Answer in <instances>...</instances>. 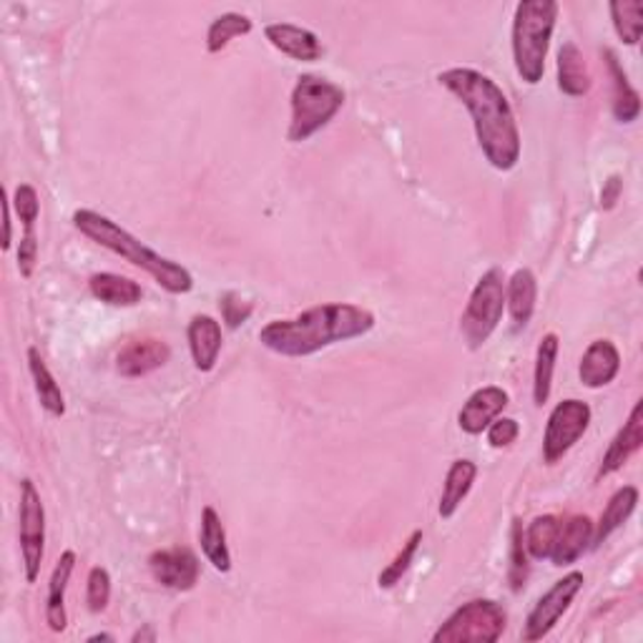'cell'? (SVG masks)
Masks as SVG:
<instances>
[{
  "instance_id": "8",
  "label": "cell",
  "mask_w": 643,
  "mask_h": 643,
  "mask_svg": "<svg viewBox=\"0 0 643 643\" xmlns=\"http://www.w3.org/2000/svg\"><path fill=\"white\" fill-rule=\"evenodd\" d=\"M19 538L26 581L36 583L46 553V508L33 480H21V511H19Z\"/></svg>"
},
{
  "instance_id": "16",
  "label": "cell",
  "mask_w": 643,
  "mask_h": 643,
  "mask_svg": "<svg viewBox=\"0 0 643 643\" xmlns=\"http://www.w3.org/2000/svg\"><path fill=\"white\" fill-rule=\"evenodd\" d=\"M618 370H621V353H618L614 342L611 340L591 342L579 365L581 385H586L588 390H600L611 385Z\"/></svg>"
},
{
  "instance_id": "9",
  "label": "cell",
  "mask_w": 643,
  "mask_h": 643,
  "mask_svg": "<svg viewBox=\"0 0 643 643\" xmlns=\"http://www.w3.org/2000/svg\"><path fill=\"white\" fill-rule=\"evenodd\" d=\"M591 425V407L583 400H563L548 415L546 436H543V461L556 465L563 461L575 442L586 436Z\"/></svg>"
},
{
  "instance_id": "19",
  "label": "cell",
  "mask_w": 643,
  "mask_h": 643,
  "mask_svg": "<svg viewBox=\"0 0 643 643\" xmlns=\"http://www.w3.org/2000/svg\"><path fill=\"white\" fill-rule=\"evenodd\" d=\"M73 568H76V553L73 550H63L51 573V581H48L46 623L56 633L66 631V626H69V616H66V588H69Z\"/></svg>"
},
{
  "instance_id": "15",
  "label": "cell",
  "mask_w": 643,
  "mask_h": 643,
  "mask_svg": "<svg viewBox=\"0 0 643 643\" xmlns=\"http://www.w3.org/2000/svg\"><path fill=\"white\" fill-rule=\"evenodd\" d=\"M641 445H643V400H639V403L633 405L629 420L623 422V428L616 432L611 445H608L604 461H600V467H598V480L608 478V475H614L616 471H621V467L631 461V455L639 453Z\"/></svg>"
},
{
  "instance_id": "23",
  "label": "cell",
  "mask_w": 643,
  "mask_h": 643,
  "mask_svg": "<svg viewBox=\"0 0 643 643\" xmlns=\"http://www.w3.org/2000/svg\"><path fill=\"white\" fill-rule=\"evenodd\" d=\"M536 299H538V282L528 266L515 270L511 282L505 284V305L511 309L515 330H523L531 322L533 312H536Z\"/></svg>"
},
{
  "instance_id": "22",
  "label": "cell",
  "mask_w": 643,
  "mask_h": 643,
  "mask_svg": "<svg viewBox=\"0 0 643 643\" xmlns=\"http://www.w3.org/2000/svg\"><path fill=\"white\" fill-rule=\"evenodd\" d=\"M478 478V465L473 461H455L448 467L445 483H442V496H440V505L438 513L442 521H450L457 513V508L463 505V500L467 498V492L473 490V483Z\"/></svg>"
},
{
  "instance_id": "29",
  "label": "cell",
  "mask_w": 643,
  "mask_h": 643,
  "mask_svg": "<svg viewBox=\"0 0 643 643\" xmlns=\"http://www.w3.org/2000/svg\"><path fill=\"white\" fill-rule=\"evenodd\" d=\"M611 11V21L616 28V36L623 40L626 46H636L643 33V3L641 0H614L608 5Z\"/></svg>"
},
{
  "instance_id": "36",
  "label": "cell",
  "mask_w": 643,
  "mask_h": 643,
  "mask_svg": "<svg viewBox=\"0 0 643 643\" xmlns=\"http://www.w3.org/2000/svg\"><path fill=\"white\" fill-rule=\"evenodd\" d=\"M219 309H222V320L227 322L229 330H237L239 324H245L249 317H252V302H247V299H241L239 295H234V291H227V295H222L219 299Z\"/></svg>"
},
{
  "instance_id": "7",
  "label": "cell",
  "mask_w": 643,
  "mask_h": 643,
  "mask_svg": "<svg viewBox=\"0 0 643 643\" xmlns=\"http://www.w3.org/2000/svg\"><path fill=\"white\" fill-rule=\"evenodd\" d=\"M508 614L498 600H467L436 631V643H496L503 636Z\"/></svg>"
},
{
  "instance_id": "25",
  "label": "cell",
  "mask_w": 643,
  "mask_h": 643,
  "mask_svg": "<svg viewBox=\"0 0 643 643\" xmlns=\"http://www.w3.org/2000/svg\"><path fill=\"white\" fill-rule=\"evenodd\" d=\"M558 88L571 98H581L591 91L586 58H583L579 46L571 44V40H565L561 51H558Z\"/></svg>"
},
{
  "instance_id": "4",
  "label": "cell",
  "mask_w": 643,
  "mask_h": 643,
  "mask_svg": "<svg viewBox=\"0 0 643 643\" xmlns=\"http://www.w3.org/2000/svg\"><path fill=\"white\" fill-rule=\"evenodd\" d=\"M556 0H523L513 15V61L528 86H538L546 73V58L558 21Z\"/></svg>"
},
{
  "instance_id": "35",
  "label": "cell",
  "mask_w": 643,
  "mask_h": 643,
  "mask_svg": "<svg viewBox=\"0 0 643 643\" xmlns=\"http://www.w3.org/2000/svg\"><path fill=\"white\" fill-rule=\"evenodd\" d=\"M13 206H15V214H19V219L23 222V227L33 229L36 227L38 216H40V202H38V191L31 187V183H21L19 189L13 191Z\"/></svg>"
},
{
  "instance_id": "6",
  "label": "cell",
  "mask_w": 643,
  "mask_h": 643,
  "mask_svg": "<svg viewBox=\"0 0 643 643\" xmlns=\"http://www.w3.org/2000/svg\"><path fill=\"white\" fill-rule=\"evenodd\" d=\"M505 312V274L492 266L475 284L461 317V332L471 349H480L498 330Z\"/></svg>"
},
{
  "instance_id": "2",
  "label": "cell",
  "mask_w": 643,
  "mask_h": 643,
  "mask_svg": "<svg viewBox=\"0 0 643 643\" xmlns=\"http://www.w3.org/2000/svg\"><path fill=\"white\" fill-rule=\"evenodd\" d=\"M374 328V314L360 305L330 302L305 309L291 320H274L259 332V342L274 355L309 357L337 342L357 340Z\"/></svg>"
},
{
  "instance_id": "20",
  "label": "cell",
  "mask_w": 643,
  "mask_h": 643,
  "mask_svg": "<svg viewBox=\"0 0 643 643\" xmlns=\"http://www.w3.org/2000/svg\"><path fill=\"white\" fill-rule=\"evenodd\" d=\"M604 58H606V69L608 76H611V86H614V102H611V111L616 116L618 123H633L641 116V96L639 91L631 86L629 76H626L621 61L618 56L611 51V48H604Z\"/></svg>"
},
{
  "instance_id": "31",
  "label": "cell",
  "mask_w": 643,
  "mask_h": 643,
  "mask_svg": "<svg viewBox=\"0 0 643 643\" xmlns=\"http://www.w3.org/2000/svg\"><path fill=\"white\" fill-rule=\"evenodd\" d=\"M558 528H561V517L558 515H538L536 521L528 525L525 531V550L528 556L538 558V561H546L553 553L556 538H558Z\"/></svg>"
},
{
  "instance_id": "5",
  "label": "cell",
  "mask_w": 643,
  "mask_h": 643,
  "mask_svg": "<svg viewBox=\"0 0 643 643\" xmlns=\"http://www.w3.org/2000/svg\"><path fill=\"white\" fill-rule=\"evenodd\" d=\"M289 104L291 119L287 139L291 144H302L314 133H320L340 114V108L345 106V91L328 79L305 73L291 88Z\"/></svg>"
},
{
  "instance_id": "12",
  "label": "cell",
  "mask_w": 643,
  "mask_h": 643,
  "mask_svg": "<svg viewBox=\"0 0 643 643\" xmlns=\"http://www.w3.org/2000/svg\"><path fill=\"white\" fill-rule=\"evenodd\" d=\"M508 403H511V397H508L503 388L488 385L475 390L463 405L461 415H457V425H461V430L467 432V436H483L488 430V425L503 415Z\"/></svg>"
},
{
  "instance_id": "28",
  "label": "cell",
  "mask_w": 643,
  "mask_h": 643,
  "mask_svg": "<svg viewBox=\"0 0 643 643\" xmlns=\"http://www.w3.org/2000/svg\"><path fill=\"white\" fill-rule=\"evenodd\" d=\"M558 349H561V340H558L556 332L543 335L538 353H536V370H533V403H536L538 407L546 405L548 397H550Z\"/></svg>"
},
{
  "instance_id": "30",
  "label": "cell",
  "mask_w": 643,
  "mask_h": 643,
  "mask_svg": "<svg viewBox=\"0 0 643 643\" xmlns=\"http://www.w3.org/2000/svg\"><path fill=\"white\" fill-rule=\"evenodd\" d=\"M252 21L241 13H224L219 19L212 21V26L206 31V51L219 53L227 48L234 38L249 36L252 33Z\"/></svg>"
},
{
  "instance_id": "38",
  "label": "cell",
  "mask_w": 643,
  "mask_h": 643,
  "mask_svg": "<svg viewBox=\"0 0 643 643\" xmlns=\"http://www.w3.org/2000/svg\"><path fill=\"white\" fill-rule=\"evenodd\" d=\"M38 264V237L36 229H26L21 237V247H19V270L21 277L31 279L33 272H36Z\"/></svg>"
},
{
  "instance_id": "24",
  "label": "cell",
  "mask_w": 643,
  "mask_h": 643,
  "mask_svg": "<svg viewBox=\"0 0 643 643\" xmlns=\"http://www.w3.org/2000/svg\"><path fill=\"white\" fill-rule=\"evenodd\" d=\"M199 543H202V553L214 571L229 573L231 571V553L227 543V531H224L222 515L206 505L202 511V528H199Z\"/></svg>"
},
{
  "instance_id": "18",
  "label": "cell",
  "mask_w": 643,
  "mask_h": 643,
  "mask_svg": "<svg viewBox=\"0 0 643 643\" xmlns=\"http://www.w3.org/2000/svg\"><path fill=\"white\" fill-rule=\"evenodd\" d=\"M593 540V521L588 515H571L561 517V528H558V538L553 546V553H550L548 561L553 565L563 568L579 561V558L586 553Z\"/></svg>"
},
{
  "instance_id": "33",
  "label": "cell",
  "mask_w": 643,
  "mask_h": 643,
  "mask_svg": "<svg viewBox=\"0 0 643 643\" xmlns=\"http://www.w3.org/2000/svg\"><path fill=\"white\" fill-rule=\"evenodd\" d=\"M528 550H525V538H523V523L521 517L513 521L511 531V571H508V579H511V588L517 593L523 591L525 581H528Z\"/></svg>"
},
{
  "instance_id": "37",
  "label": "cell",
  "mask_w": 643,
  "mask_h": 643,
  "mask_svg": "<svg viewBox=\"0 0 643 643\" xmlns=\"http://www.w3.org/2000/svg\"><path fill=\"white\" fill-rule=\"evenodd\" d=\"M488 442L490 448H511L513 442L517 440V436H521V425H517V420H513V417H496L488 425Z\"/></svg>"
},
{
  "instance_id": "27",
  "label": "cell",
  "mask_w": 643,
  "mask_h": 643,
  "mask_svg": "<svg viewBox=\"0 0 643 643\" xmlns=\"http://www.w3.org/2000/svg\"><path fill=\"white\" fill-rule=\"evenodd\" d=\"M28 370H31V378H33V385H36V395L40 400V405H44L46 413H51L53 417H63L66 415V400H63V392L58 388L56 378L48 370V365L44 362V357L36 347H28Z\"/></svg>"
},
{
  "instance_id": "42",
  "label": "cell",
  "mask_w": 643,
  "mask_h": 643,
  "mask_svg": "<svg viewBox=\"0 0 643 643\" xmlns=\"http://www.w3.org/2000/svg\"><path fill=\"white\" fill-rule=\"evenodd\" d=\"M96 641H116L111 633H96V636H88V643H96Z\"/></svg>"
},
{
  "instance_id": "10",
  "label": "cell",
  "mask_w": 643,
  "mask_h": 643,
  "mask_svg": "<svg viewBox=\"0 0 643 643\" xmlns=\"http://www.w3.org/2000/svg\"><path fill=\"white\" fill-rule=\"evenodd\" d=\"M583 583L581 571H571L568 575H563L561 581H556L553 586H550L543 596L538 598V604L531 608L528 618H525V626H523V641H540L546 639L550 631L556 629V623L561 621L563 614L571 608L573 598L579 596Z\"/></svg>"
},
{
  "instance_id": "40",
  "label": "cell",
  "mask_w": 643,
  "mask_h": 643,
  "mask_svg": "<svg viewBox=\"0 0 643 643\" xmlns=\"http://www.w3.org/2000/svg\"><path fill=\"white\" fill-rule=\"evenodd\" d=\"M11 199H3V252L11 249L13 234H11Z\"/></svg>"
},
{
  "instance_id": "17",
  "label": "cell",
  "mask_w": 643,
  "mask_h": 643,
  "mask_svg": "<svg viewBox=\"0 0 643 643\" xmlns=\"http://www.w3.org/2000/svg\"><path fill=\"white\" fill-rule=\"evenodd\" d=\"M191 360L199 372H212L222 353V324L209 314L191 317L187 330Z\"/></svg>"
},
{
  "instance_id": "1",
  "label": "cell",
  "mask_w": 643,
  "mask_h": 643,
  "mask_svg": "<svg viewBox=\"0 0 643 643\" xmlns=\"http://www.w3.org/2000/svg\"><path fill=\"white\" fill-rule=\"evenodd\" d=\"M438 81L467 108L475 139L492 169H515V164L521 162V131L503 88L475 69H448L440 73Z\"/></svg>"
},
{
  "instance_id": "26",
  "label": "cell",
  "mask_w": 643,
  "mask_h": 643,
  "mask_svg": "<svg viewBox=\"0 0 643 643\" xmlns=\"http://www.w3.org/2000/svg\"><path fill=\"white\" fill-rule=\"evenodd\" d=\"M88 289L96 299H102L104 305L111 307H136L144 297V289H141L139 282L129 277H121V274L114 272H102L94 274L88 279Z\"/></svg>"
},
{
  "instance_id": "13",
  "label": "cell",
  "mask_w": 643,
  "mask_h": 643,
  "mask_svg": "<svg viewBox=\"0 0 643 643\" xmlns=\"http://www.w3.org/2000/svg\"><path fill=\"white\" fill-rule=\"evenodd\" d=\"M171 349L164 340L144 337V340H131L129 345L121 347V353L116 355V370L123 378H144V374L158 370L169 362Z\"/></svg>"
},
{
  "instance_id": "41",
  "label": "cell",
  "mask_w": 643,
  "mask_h": 643,
  "mask_svg": "<svg viewBox=\"0 0 643 643\" xmlns=\"http://www.w3.org/2000/svg\"><path fill=\"white\" fill-rule=\"evenodd\" d=\"M154 639H156V633H154L152 626H146L144 631H136V633H133V636H131L133 643H139V641H154Z\"/></svg>"
},
{
  "instance_id": "34",
  "label": "cell",
  "mask_w": 643,
  "mask_h": 643,
  "mask_svg": "<svg viewBox=\"0 0 643 643\" xmlns=\"http://www.w3.org/2000/svg\"><path fill=\"white\" fill-rule=\"evenodd\" d=\"M108 600H111V575L104 565H94L86 581V606L91 614L106 611Z\"/></svg>"
},
{
  "instance_id": "14",
  "label": "cell",
  "mask_w": 643,
  "mask_h": 643,
  "mask_svg": "<svg viewBox=\"0 0 643 643\" xmlns=\"http://www.w3.org/2000/svg\"><path fill=\"white\" fill-rule=\"evenodd\" d=\"M264 36L282 56L291 58V61L312 63L320 61L324 53L317 33L295 26V23H270V26L264 28Z\"/></svg>"
},
{
  "instance_id": "39",
  "label": "cell",
  "mask_w": 643,
  "mask_h": 643,
  "mask_svg": "<svg viewBox=\"0 0 643 643\" xmlns=\"http://www.w3.org/2000/svg\"><path fill=\"white\" fill-rule=\"evenodd\" d=\"M621 189H623V181H621V177H618V174H614V177L604 183V191H600V206L614 209L618 197H621Z\"/></svg>"
},
{
  "instance_id": "11",
  "label": "cell",
  "mask_w": 643,
  "mask_h": 643,
  "mask_svg": "<svg viewBox=\"0 0 643 643\" xmlns=\"http://www.w3.org/2000/svg\"><path fill=\"white\" fill-rule=\"evenodd\" d=\"M148 571L164 588L191 591L199 583V558L181 546L162 548L148 556Z\"/></svg>"
},
{
  "instance_id": "21",
  "label": "cell",
  "mask_w": 643,
  "mask_h": 643,
  "mask_svg": "<svg viewBox=\"0 0 643 643\" xmlns=\"http://www.w3.org/2000/svg\"><path fill=\"white\" fill-rule=\"evenodd\" d=\"M636 505H639V488L633 486L618 488L611 496V500H608V505L604 508V513H600L598 525L593 528L591 548L604 546V543L611 538L626 521H629L633 511H636Z\"/></svg>"
},
{
  "instance_id": "3",
  "label": "cell",
  "mask_w": 643,
  "mask_h": 643,
  "mask_svg": "<svg viewBox=\"0 0 643 643\" xmlns=\"http://www.w3.org/2000/svg\"><path fill=\"white\" fill-rule=\"evenodd\" d=\"M73 227H76L86 239L96 241L98 247L108 249V252H114L116 257L127 259L129 264L152 274L158 287L169 291V295H189V291L194 289V277H191L187 266L154 252L152 247H146L144 241L133 237V234L123 229L121 224L108 219L106 214H98L94 209H79V212L73 214Z\"/></svg>"
},
{
  "instance_id": "32",
  "label": "cell",
  "mask_w": 643,
  "mask_h": 643,
  "mask_svg": "<svg viewBox=\"0 0 643 643\" xmlns=\"http://www.w3.org/2000/svg\"><path fill=\"white\" fill-rule=\"evenodd\" d=\"M420 543H422V531H413L410 538H407L403 543V548H400V553L392 558V563L378 575V586L380 588H385V591L395 588L397 583L403 581V575L410 571L417 550H420Z\"/></svg>"
}]
</instances>
